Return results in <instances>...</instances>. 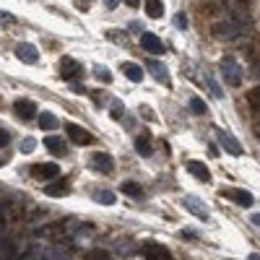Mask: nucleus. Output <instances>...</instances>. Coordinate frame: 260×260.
<instances>
[{"label": "nucleus", "instance_id": "nucleus-1", "mask_svg": "<svg viewBox=\"0 0 260 260\" xmlns=\"http://www.w3.org/2000/svg\"><path fill=\"white\" fill-rule=\"evenodd\" d=\"M219 68H221L224 84H229V86H240L242 84V68H240V63H237L234 58H224Z\"/></svg>", "mask_w": 260, "mask_h": 260}, {"label": "nucleus", "instance_id": "nucleus-2", "mask_svg": "<svg viewBox=\"0 0 260 260\" xmlns=\"http://www.w3.org/2000/svg\"><path fill=\"white\" fill-rule=\"evenodd\" d=\"M141 253H143L146 260H172V255H169L167 247L159 245V242H154V240L143 242V245H141Z\"/></svg>", "mask_w": 260, "mask_h": 260}, {"label": "nucleus", "instance_id": "nucleus-3", "mask_svg": "<svg viewBox=\"0 0 260 260\" xmlns=\"http://www.w3.org/2000/svg\"><path fill=\"white\" fill-rule=\"evenodd\" d=\"M221 195H224V198H229V200H234L237 206H242V208H250L253 203H255L253 193H247V190H240V187H224V190H221Z\"/></svg>", "mask_w": 260, "mask_h": 260}, {"label": "nucleus", "instance_id": "nucleus-4", "mask_svg": "<svg viewBox=\"0 0 260 260\" xmlns=\"http://www.w3.org/2000/svg\"><path fill=\"white\" fill-rule=\"evenodd\" d=\"M216 135H219V143L224 146V151H229L232 156H242V154H245V151H242V143L237 141L227 128H219V133H216Z\"/></svg>", "mask_w": 260, "mask_h": 260}, {"label": "nucleus", "instance_id": "nucleus-5", "mask_svg": "<svg viewBox=\"0 0 260 260\" xmlns=\"http://www.w3.org/2000/svg\"><path fill=\"white\" fill-rule=\"evenodd\" d=\"M16 58L29 63V65H37L39 63V50L34 47V44H29V42H18L16 44Z\"/></svg>", "mask_w": 260, "mask_h": 260}, {"label": "nucleus", "instance_id": "nucleus-6", "mask_svg": "<svg viewBox=\"0 0 260 260\" xmlns=\"http://www.w3.org/2000/svg\"><path fill=\"white\" fill-rule=\"evenodd\" d=\"M141 47L146 50V52H151V55H164V42L156 37V34H151V31H146V34H141Z\"/></svg>", "mask_w": 260, "mask_h": 260}, {"label": "nucleus", "instance_id": "nucleus-7", "mask_svg": "<svg viewBox=\"0 0 260 260\" xmlns=\"http://www.w3.org/2000/svg\"><path fill=\"white\" fill-rule=\"evenodd\" d=\"M13 112L21 120H34L37 117V104H34L31 99H16L13 101Z\"/></svg>", "mask_w": 260, "mask_h": 260}, {"label": "nucleus", "instance_id": "nucleus-8", "mask_svg": "<svg viewBox=\"0 0 260 260\" xmlns=\"http://www.w3.org/2000/svg\"><path fill=\"white\" fill-rule=\"evenodd\" d=\"M91 167L96 169V172H101V174H112V172H115V162H112V156L104 154V151H96L91 156Z\"/></svg>", "mask_w": 260, "mask_h": 260}, {"label": "nucleus", "instance_id": "nucleus-9", "mask_svg": "<svg viewBox=\"0 0 260 260\" xmlns=\"http://www.w3.org/2000/svg\"><path fill=\"white\" fill-rule=\"evenodd\" d=\"M182 206L193 213V216H198V219H203V221H208V208H206V203H200L198 198H193V195H185L182 198Z\"/></svg>", "mask_w": 260, "mask_h": 260}, {"label": "nucleus", "instance_id": "nucleus-10", "mask_svg": "<svg viewBox=\"0 0 260 260\" xmlns=\"http://www.w3.org/2000/svg\"><path fill=\"white\" fill-rule=\"evenodd\" d=\"M31 174L37 177V179H58V177H60V167L52 164V162H47V164H37V167L31 169Z\"/></svg>", "mask_w": 260, "mask_h": 260}, {"label": "nucleus", "instance_id": "nucleus-11", "mask_svg": "<svg viewBox=\"0 0 260 260\" xmlns=\"http://www.w3.org/2000/svg\"><path fill=\"white\" fill-rule=\"evenodd\" d=\"M68 138H71L73 143H78V146H91L94 143V135L86 133L81 125H68Z\"/></svg>", "mask_w": 260, "mask_h": 260}, {"label": "nucleus", "instance_id": "nucleus-12", "mask_svg": "<svg viewBox=\"0 0 260 260\" xmlns=\"http://www.w3.org/2000/svg\"><path fill=\"white\" fill-rule=\"evenodd\" d=\"M185 169L190 174H193L195 179H200V182H211V172H208V167L203 164V162H187Z\"/></svg>", "mask_w": 260, "mask_h": 260}, {"label": "nucleus", "instance_id": "nucleus-13", "mask_svg": "<svg viewBox=\"0 0 260 260\" xmlns=\"http://www.w3.org/2000/svg\"><path fill=\"white\" fill-rule=\"evenodd\" d=\"M240 29L242 26H237V24H232V21H227V24H216V26H213V34H216L219 39H234V37H240Z\"/></svg>", "mask_w": 260, "mask_h": 260}, {"label": "nucleus", "instance_id": "nucleus-14", "mask_svg": "<svg viewBox=\"0 0 260 260\" xmlns=\"http://www.w3.org/2000/svg\"><path fill=\"white\" fill-rule=\"evenodd\" d=\"M78 73H81V65H78L73 58H63V60H60V78L71 81V78H76Z\"/></svg>", "mask_w": 260, "mask_h": 260}, {"label": "nucleus", "instance_id": "nucleus-15", "mask_svg": "<svg viewBox=\"0 0 260 260\" xmlns=\"http://www.w3.org/2000/svg\"><path fill=\"white\" fill-rule=\"evenodd\" d=\"M122 73H125V78H130L133 84H141L143 81V68L135 65V63H122Z\"/></svg>", "mask_w": 260, "mask_h": 260}, {"label": "nucleus", "instance_id": "nucleus-16", "mask_svg": "<svg viewBox=\"0 0 260 260\" xmlns=\"http://www.w3.org/2000/svg\"><path fill=\"white\" fill-rule=\"evenodd\" d=\"M50 198H60V195H68V179H55V182L47 185V190H44Z\"/></svg>", "mask_w": 260, "mask_h": 260}, {"label": "nucleus", "instance_id": "nucleus-17", "mask_svg": "<svg viewBox=\"0 0 260 260\" xmlns=\"http://www.w3.org/2000/svg\"><path fill=\"white\" fill-rule=\"evenodd\" d=\"M44 146H47L50 154H55V156H63L65 154V141L58 138V135H47V138H44Z\"/></svg>", "mask_w": 260, "mask_h": 260}, {"label": "nucleus", "instance_id": "nucleus-18", "mask_svg": "<svg viewBox=\"0 0 260 260\" xmlns=\"http://www.w3.org/2000/svg\"><path fill=\"white\" fill-rule=\"evenodd\" d=\"M135 151H138L143 159H149V156L154 154V146L149 141V135H138V138H135Z\"/></svg>", "mask_w": 260, "mask_h": 260}, {"label": "nucleus", "instance_id": "nucleus-19", "mask_svg": "<svg viewBox=\"0 0 260 260\" xmlns=\"http://www.w3.org/2000/svg\"><path fill=\"white\" fill-rule=\"evenodd\" d=\"M37 122H39L42 130H55V128H58V117H55L52 112H39Z\"/></svg>", "mask_w": 260, "mask_h": 260}, {"label": "nucleus", "instance_id": "nucleus-20", "mask_svg": "<svg viewBox=\"0 0 260 260\" xmlns=\"http://www.w3.org/2000/svg\"><path fill=\"white\" fill-rule=\"evenodd\" d=\"M146 13H149V18H162L164 16V3L162 0H146Z\"/></svg>", "mask_w": 260, "mask_h": 260}, {"label": "nucleus", "instance_id": "nucleus-21", "mask_svg": "<svg viewBox=\"0 0 260 260\" xmlns=\"http://www.w3.org/2000/svg\"><path fill=\"white\" fill-rule=\"evenodd\" d=\"M94 200L99 203V206H115L117 195L109 193V190H99V193H94Z\"/></svg>", "mask_w": 260, "mask_h": 260}, {"label": "nucleus", "instance_id": "nucleus-22", "mask_svg": "<svg viewBox=\"0 0 260 260\" xmlns=\"http://www.w3.org/2000/svg\"><path fill=\"white\" fill-rule=\"evenodd\" d=\"M190 109H193L195 115H206V112H208L206 101H203L200 96H190Z\"/></svg>", "mask_w": 260, "mask_h": 260}, {"label": "nucleus", "instance_id": "nucleus-23", "mask_svg": "<svg viewBox=\"0 0 260 260\" xmlns=\"http://www.w3.org/2000/svg\"><path fill=\"white\" fill-rule=\"evenodd\" d=\"M122 193H125V195H130V198H138L141 193H143V190H141V185H135V182H122Z\"/></svg>", "mask_w": 260, "mask_h": 260}, {"label": "nucleus", "instance_id": "nucleus-24", "mask_svg": "<svg viewBox=\"0 0 260 260\" xmlns=\"http://www.w3.org/2000/svg\"><path fill=\"white\" fill-rule=\"evenodd\" d=\"M247 101H250L255 109H260V86H255V88H250V91H247Z\"/></svg>", "mask_w": 260, "mask_h": 260}, {"label": "nucleus", "instance_id": "nucleus-25", "mask_svg": "<svg viewBox=\"0 0 260 260\" xmlns=\"http://www.w3.org/2000/svg\"><path fill=\"white\" fill-rule=\"evenodd\" d=\"M149 68H151V71H154V76H156V78H159V81H162V84H169V76H167V71H164V68H162V65H156V63H151Z\"/></svg>", "mask_w": 260, "mask_h": 260}, {"label": "nucleus", "instance_id": "nucleus-26", "mask_svg": "<svg viewBox=\"0 0 260 260\" xmlns=\"http://www.w3.org/2000/svg\"><path fill=\"white\" fill-rule=\"evenodd\" d=\"M94 76H96V81H101V84H109L112 81V73L107 71V68H101V65L94 71Z\"/></svg>", "mask_w": 260, "mask_h": 260}, {"label": "nucleus", "instance_id": "nucleus-27", "mask_svg": "<svg viewBox=\"0 0 260 260\" xmlns=\"http://www.w3.org/2000/svg\"><path fill=\"white\" fill-rule=\"evenodd\" d=\"M16 24V16L13 13H5V10H0V29L3 26H13Z\"/></svg>", "mask_w": 260, "mask_h": 260}, {"label": "nucleus", "instance_id": "nucleus-28", "mask_svg": "<svg viewBox=\"0 0 260 260\" xmlns=\"http://www.w3.org/2000/svg\"><path fill=\"white\" fill-rule=\"evenodd\" d=\"M34 149H37V138H24L21 141V151L24 154H31Z\"/></svg>", "mask_w": 260, "mask_h": 260}, {"label": "nucleus", "instance_id": "nucleus-29", "mask_svg": "<svg viewBox=\"0 0 260 260\" xmlns=\"http://www.w3.org/2000/svg\"><path fill=\"white\" fill-rule=\"evenodd\" d=\"M206 81H208V86H211V91H213V96H216V99H221V96H224V91H221V88H219V84H216V81H213V78H211V76H206Z\"/></svg>", "mask_w": 260, "mask_h": 260}, {"label": "nucleus", "instance_id": "nucleus-30", "mask_svg": "<svg viewBox=\"0 0 260 260\" xmlns=\"http://www.w3.org/2000/svg\"><path fill=\"white\" fill-rule=\"evenodd\" d=\"M174 24H177V29H187V16L185 13H177L174 16Z\"/></svg>", "mask_w": 260, "mask_h": 260}, {"label": "nucleus", "instance_id": "nucleus-31", "mask_svg": "<svg viewBox=\"0 0 260 260\" xmlns=\"http://www.w3.org/2000/svg\"><path fill=\"white\" fill-rule=\"evenodd\" d=\"M122 109H125V107H122V101H115V104H112V117H122Z\"/></svg>", "mask_w": 260, "mask_h": 260}, {"label": "nucleus", "instance_id": "nucleus-32", "mask_svg": "<svg viewBox=\"0 0 260 260\" xmlns=\"http://www.w3.org/2000/svg\"><path fill=\"white\" fill-rule=\"evenodd\" d=\"M8 143H10V133L0 128V146H8Z\"/></svg>", "mask_w": 260, "mask_h": 260}, {"label": "nucleus", "instance_id": "nucleus-33", "mask_svg": "<svg viewBox=\"0 0 260 260\" xmlns=\"http://www.w3.org/2000/svg\"><path fill=\"white\" fill-rule=\"evenodd\" d=\"M91 260H109V255H107L104 250H94V253H91Z\"/></svg>", "mask_w": 260, "mask_h": 260}, {"label": "nucleus", "instance_id": "nucleus-34", "mask_svg": "<svg viewBox=\"0 0 260 260\" xmlns=\"http://www.w3.org/2000/svg\"><path fill=\"white\" fill-rule=\"evenodd\" d=\"M179 234H182V237H187V240H195V232H193V229H182Z\"/></svg>", "mask_w": 260, "mask_h": 260}, {"label": "nucleus", "instance_id": "nucleus-35", "mask_svg": "<svg viewBox=\"0 0 260 260\" xmlns=\"http://www.w3.org/2000/svg\"><path fill=\"white\" fill-rule=\"evenodd\" d=\"M125 5H130V8H138V5H141V0H125Z\"/></svg>", "mask_w": 260, "mask_h": 260}, {"label": "nucleus", "instance_id": "nucleus-36", "mask_svg": "<svg viewBox=\"0 0 260 260\" xmlns=\"http://www.w3.org/2000/svg\"><path fill=\"white\" fill-rule=\"evenodd\" d=\"M253 224H255V227H260V213H253Z\"/></svg>", "mask_w": 260, "mask_h": 260}, {"label": "nucleus", "instance_id": "nucleus-37", "mask_svg": "<svg viewBox=\"0 0 260 260\" xmlns=\"http://www.w3.org/2000/svg\"><path fill=\"white\" fill-rule=\"evenodd\" d=\"M117 5V0H107V8H115Z\"/></svg>", "mask_w": 260, "mask_h": 260}, {"label": "nucleus", "instance_id": "nucleus-38", "mask_svg": "<svg viewBox=\"0 0 260 260\" xmlns=\"http://www.w3.org/2000/svg\"><path fill=\"white\" fill-rule=\"evenodd\" d=\"M247 260H260V255H258V253H253V255H250V258H247Z\"/></svg>", "mask_w": 260, "mask_h": 260}, {"label": "nucleus", "instance_id": "nucleus-39", "mask_svg": "<svg viewBox=\"0 0 260 260\" xmlns=\"http://www.w3.org/2000/svg\"><path fill=\"white\" fill-rule=\"evenodd\" d=\"M0 167H3V159H0Z\"/></svg>", "mask_w": 260, "mask_h": 260}, {"label": "nucleus", "instance_id": "nucleus-40", "mask_svg": "<svg viewBox=\"0 0 260 260\" xmlns=\"http://www.w3.org/2000/svg\"><path fill=\"white\" fill-rule=\"evenodd\" d=\"M245 3H247V0H245Z\"/></svg>", "mask_w": 260, "mask_h": 260}]
</instances>
